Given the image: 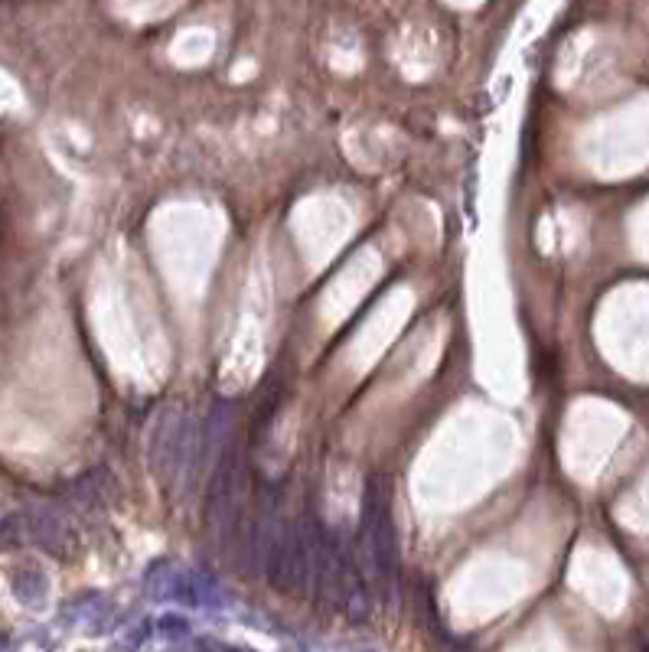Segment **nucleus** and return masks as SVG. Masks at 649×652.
Returning <instances> with one entry per match:
<instances>
[{
    "label": "nucleus",
    "mask_w": 649,
    "mask_h": 652,
    "mask_svg": "<svg viewBox=\"0 0 649 652\" xmlns=\"http://www.w3.org/2000/svg\"><path fill=\"white\" fill-rule=\"evenodd\" d=\"M362 552L372 577L385 587L399 577V538H395V519H391V499L382 476H366L362 493Z\"/></svg>",
    "instance_id": "1"
},
{
    "label": "nucleus",
    "mask_w": 649,
    "mask_h": 652,
    "mask_svg": "<svg viewBox=\"0 0 649 652\" xmlns=\"http://www.w3.org/2000/svg\"><path fill=\"white\" fill-rule=\"evenodd\" d=\"M268 581L284 594H300L313 581V522H281L274 528L265 565Z\"/></svg>",
    "instance_id": "2"
},
{
    "label": "nucleus",
    "mask_w": 649,
    "mask_h": 652,
    "mask_svg": "<svg viewBox=\"0 0 649 652\" xmlns=\"http://www.w3.org/2000/svg\"><path fill=\"white\" fill-rule=\"evenodd\" d=\"M157 629H160V637H187V620H180V616H160V623H157Z\"/></svg>",
    "instance_id": "4"
},
{
    "label": "nucleus",
    "mask_w": 649,
    "mask_h": 652,
    "mask_svg": "<svg viewBox=\"0 0 649 652\" xmlns=\"http://www.w3.org/2000/svg\"><path fill=\"white\" fill-rule=\"evenodd\" d=\"M362 652H366V649H362Z\"/></svg>",
    "instance_id": "5"
},
{
    "label": "nucleus",
    "mask_w": 649,
    "mask_h": 652,
    "mask_svg": "<svg viewBox=\"0 0 649 652\" xmlns=\"http://www.w3.org/2000/svg\"><path fill=\"white\" fill-rule=\"evenodd\" d=\"M14 594L20 604H33L46 597V577L39 575L36 567H20V575L14 577Z\"/></svg>",
    "instance_id": "3"
}]
</instances>
